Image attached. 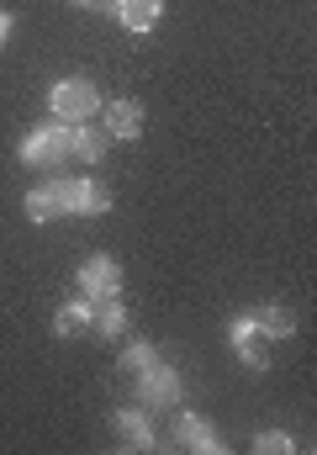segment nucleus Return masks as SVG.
Masks as SVG:
<instances>
[{
  "label": "nucleus",
  "instance_id": "obj_10",
  "mask_svg": "<svg viewBox=\"0 0 317 455\" xmlns=\"http://www.w3.org/2000/svg\"><path fill=\"white\" fill-rule=\"evenodd\" d=\"M116 21L127 32H148L159 21V0H116Z\"/></svg>",
  "mask_w": 317,
  "mask_h": 455
},
{
  "label": "nucleus",
  "instance_id": "obj_17",
  "mask_svg": "<svg viewBox=\"0 0 317 455\" xmlns=\"http://www.w3.org/2000/svg\"><path fill=\"white\" fill-rule=\"evenodd\" d=\"M254 451H259V455H291V435H281V429H265V435L254 440Z\"/></svg>",
  "mask_w": 317,
  "mask_h": 455
},
{
  "label": "nucleus",
  "instance_id": "obj_5",
  "mask_svg": "<svg viewBox=\"0 0 317 455\" xmlns=\"http://www.w3.org/2000/svg\"><path fill=\"white\" fill-rule=\"evenodd\" d=\"M138 392H143L148 403H180V392H186V387H180V376H175L170 365H159V360H154V365H143V371H138Z\"/></svg>",
  "mask_w": 317,
  "mask_h": 455
},
{
  "label": "nucleus",
  "instance_id": "obj_9",
  "mask_svg": "<svg viewBox=\"0 0 317 455\" xmlns=\"http://www.w3.org/2000/svg\"><path fill=\"white\" fill-rule=\"evenodd\" d=\"M111 143H116V138H111L106 127H75V154H80L85 164H101L106 154H111Z\"/></svg>",
  "mask_w": 317,
  "mask_h": 455
},
{
  "label": "nucleus",
  "instance_id": "obj_12",
  "mask_svg": "<svg viewBox=\"0 0 317 455\" xmlns=\"http://www.w3.org/2000/svg\"><path fill=\"white\" fill-rule=\"evenodd\" d=\"M233 344H238V355H243L249 365H265V349H259V323H254V318H238V323H233Z\"/></svg>",
  "mask_w": 317,
  "mask_h": 455
},
{
  "label": "nucleus",
  "instance_id": "obj_7",
  "mask_svg": "<svg viewBox=\"0 0 317 455\" xmlns=\"http://www.w3.org/2000/svg\"><path fill=\"white\" fill-rule=\"evenodd\" d=\"M91 323H96V302H91V297H75V302H64V307H59V318H53V329H59L64 339H69V334H85Z\"/></svg>",
  "mask_w": 317,
  "mask_h": 455
},
{
  "label": "nucleus",
  "instance_id": "obj_4",
  "mask_svg": "<svg viewBox=\"0 0 317 455\" xmlns=\"http://www.w3.org/2000/svg\"><path fill=\"white\" fill-rule=\"evenodd\" d=\"M80 297H91V302H101V297H122V270H116L111 254H96V259L80 265Z\"/></svg>",
  "mask_w": 317,
  "mask_h": 455
},
{
  "label": "nucleus",
  "instance_id": "obj_14",
  "mask_svg": "<svg viewBox=\"0 0 317 455\" xmlns=\"http://www.w3.org/2000/svg\"><path fill=\"white\" fill-rule=\"evenodd\" d=\"M254 323H259V334H265V339H291V329H297V318H291L286 307H265Z\"/></svg>",
  "mask_w": 317,
  "mask_h": 455
},
{
  "label": "nucleus",
  "instance_id": "obj_2",
  "mask_svg": "<svg viewBox=\"0 0 317 455\" xmlns=\"http://www.w3.org/2000/svg\"><path fill=\"white\" fill-rule=\"evenodd\" d=\"M53 202H59V212H69V218H96L111 207V191L96 186V180H85V175H59L53 180Z\"/></svg>",
  "mask_w": 317,
  "mask_h": 455
},
{
  "label": "nucleus",
  "instance_id": "obj_11",
  "mask_svg": "<svg viewBox=\"0 0 317 455\" xmlns=\"http://www.w3.org/2000/svg\"><path fill=\"white\" fill-rule=\"evenodd\" d=\"M91 329H101L106 339H122L127 334V307H122V297H101L96 302V323Z\"/></svg>",
  "mask_w": 317,
  "mask_h": 455
},
{
  "label": "nucleus",
  "instance_id": "obj_16",
  "mask_svg": "<svg viewBox=\"0 0 317 455\" xmlns=\"http://www.w3.org/2000/svg\"><path fill=\"white\" fill-rule=\"evenodd\" d=\"M154 360H159V355H154V344H148V339H138V344H127V349H122V371H132V376H138L143 365H154Z\"/></svg>",
  "mask_w": 317,
  "mask_h": 455
},
{
  "label": "nucleus",
  "instance_id": "obj_18",
  "mask_svg": "<svg viewBox=\"0 0 317 455\" xmlns=\"http://www.w3.org/2000/svg\"><path fill=\"white\" fill-rule=\"evenodd\" d=\"M11 37V11H0V43Z\"/></svg>",
  "mask_w": 317,
  "mask_h": 455
},
{
  "label": "nucleus",
  "instance_id": "obj_8",
  "mask_svg": "<svg viewBox=\"0 0 317 455\" xmlns=\"http://www.w3.org/2000/svg\"><path fill=\"white\" fill-rule=\"evenodd\" d=\"M111 424H116V435H122L127 445H138V451H148V445H154V429H148V413H143V408H122Z\"/></svg>",
  "mask_w": 317,
  "mask_h": 455
},
{
  "label": "nucleus",
  "instance_id": "obj_1",
  "mask_svg": "<svg viewBox=\"0 0 317 455\" xmlns=\"http://www.w3.org/2000/svg\"><path fill=\"white\" fill-rule=\"evenodd\" d=\"M75 154V127H32L27 138H21V159L32 164V170H59L64 159Z\"/></svg>",
  "mask_w": 317,
  "mask_h": 455
},
{
  "label": "nucleus",
  "instance_id": "obj_15",
  "mask_svg": "<svg viewBox=\"0 0 317 455\" xmlns=\"http://www.w3.org/2000/svg\"><path fill=\"white\" fill-rule=\"evenodd\" d=\"M27 218H32V223H48V218H59L53 186H37V191H27Z\"/></svg>",
  "mask_w": 317,
  "mask_h": 455
},
{
  "label": "nucleus",
  "instance_id": "obj_6",
  "mask_svg": "<svg viewBox=\"0 0 317 455\" xmlns=\"http://www.w3.org/2000/svg\"><path fill=\"white\" fill-rule=\"evenodd\" d=\"M101 112H106L101 127L111 138H138V132H143V107H138V101H106Z\"/></svg>",
  "mask_w": 317,
  "mask_h": 455
},
{
  "label": "nucleus",
  "instance_id": "obj_3",
  "mask_svg": "<svg viewBox=\"0 0 317 455\" xmlns=\"http://www.w3.org/2000/svg\"><path fill=\"white\" fill-rule=\"evenodd\" d=\"M48 107H53V116L59 122H85V116H96V107H101V85H91V80H59L53 91H48Z\"/></svg>",
  "mask_w": 317,
  "mask_h": 455
},
{
  "label": "nucleus",
  "instance_id": "obj_13",
  "mask_svg": "<svg viewBox=\"0 0 317 455\" xmlns=\"http://www.w3.org/2000/svg\"><path fill=\"white\" fill-rule=\"evenodd\" d=\"M180 440L196 445V451H217V435H211V424L202 413H180Z\"/></svg>",
  "mask_w": 317,
  "mask_h": 455
}]
</instances>
